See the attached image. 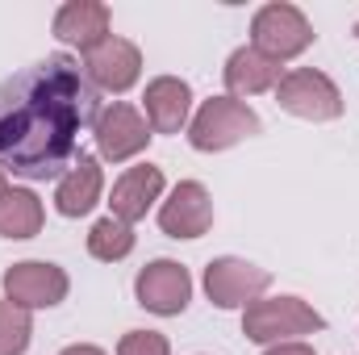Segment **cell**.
I'll list each match as a JSON object with an SVG mask.
<instances>
[{
    "label": "cell",
    "mask_w": 359,
    "mask_h": 355,
    "mask_svg": "<svg viewBox=\"0 0 359 355\" xmlns=\"http://www.w3.org/2000/svg\"><path fill=\"white\" fill-rule=\"evenodd\" d=\"M100 92L72 55H46L0 80V172L17 180H59L96 130Z\"/></svg>",
    "instance_id": "6da1fadb"
},
{
    "label": "cell",
    "mask_w": 359,
    "mask_h": 355,
    "mask_svg": "<svg viewBox=\"0 0 359 355\" xmlns=\"http://www.w3.org/2000/svg\"><path fill=\"white\" fill-rule=\"evenodd\" d=\"M264 130L259 113L247 105V100H234V96H209L192 121H188V142L192 151L201 155H217V151H230L238 147L243 138H255Z\"/></svg>",
    "instance_id": "7a4b0ae2"
},
{
    "label": "cell",
    "mask_w": 359,
    "mask_h": 355,
    "mask_svg": "<svg viewBox=\"0 0 359 355\" xmlns=\"http://www.w3.org/2000/svg\"><path fill=\"white\" fill-rule=\"evenodd\" d=\"M326 318L301 297H259L243 309V335L259 347L292 343L301 335H322Z\"/></svg>",
    "instance_id": "3957f363"
},
{
    "label": "cell",
    "mask_w": 359,
    "mask_h": 355,
    "mask_svg": "<svg viewBox=\"0 0 359 355\" xmlns=\"http://www.w3.org/2000/svg\"><path fill=\"white\" fill-rule=\"evenodd\" d=\"M313 38L318 34H313L309 17L297 4H288V0H271L251 17V46L259 55L276 59V63H288V59L305 55L313 46Z\"/></svg>",
    "instance_id": "277c9868"
},
{
    "label": "cell",
    "mask_w": 359,
    "mask_h": 355,
    "mask_svg": "<svg viewBox=\"0 0 359 355\" xmlns=\"http://www.w3.org/2000/svg\"><path fill=\"white\" fill-rule=\"evenodd\" d=\"M276 105L301 121H339L343 117V92L318 67H292L276 84Z\"/></svg>",
    "instance_id": "5b68a950"
},
{
    "label": "cell",
    "mask_w": 359,
    "mask_h": 355,
    "mask_svg": "<svg viewBox=\"0 0 359 355\" xmlns=\"http://www.w3.org/2000/svg\"><path fill=\"white\" fill-rule=\"evenodd\" d=\"M271 288V272L238 255H217L205 267V297L217 309H247Z\"/></svg>",
    "instance_id": "8992f818"
},
{
    "label": "cell",
    "mask_w": 359,
    "mask_h": 355,
    "mask_svg": "<svg viewBox=\"0 0 359 355\" xmlns=\"http://www.w3.org/2000/svg\"><path fill=\"white\" fill-rule=\"evenodd\" d=\"M72 293V276L50 260H21L4 272V297L21 309H55Z\"/></svg>",
    "instance_id": "52a82bcc"
},
{
    "label": "cell",
    "mask_w": 359,
    "mask_h": 355,
    "mask_svg": "<svg viewBox=\"0 0 359 355\" xmlns=\"http://www.w3.org/2000/svg\"><path fill=\"white\" fill-rule=\"evenodd\" d=\"M92 138H96V155H100L104 163H126V159H134V155H142V151L151 147L155 130L147 126V117H142L134 105L113 100L109 109H100Z\"/></svg>",
    "instance_id": "ba28073f"
},
{
    "label": "cell",
    "mask_w": 359,
    "mask_h": 355,
    "mask_svg": "<svg viewBox=\"0 0 359 355\" xmlns=\"http://www.w3.org/2000/svg\"><path fill=\"white\" fill-rule=\"evenodd\" d=\"M134 297L147 314L180 318L192 301V272L176 260H151L134 276Z\"/></svg>",
    "instance_id": "9c48e42d"
},
{
    "label": "cell",
    "mask_w": 359,
    "mask_h": 355,
    "mask_svg": "<svg viewBox=\"0 0 359 355\" xmlns=\"http://www.w3.org/2000/svg\"><path fill=\"white\" fill-rule=\"evenodd\" d=\"M84 76L92 80L96 92L121 96V92H130L138 80H142V51H138L130 38L109 34L96 51L84 55Z\"/></svg>",
    "instance_id": "30bf717a"
},
{
    "label": "cell",
    "mask_w": 359,
    "mask_h": 355,
    "mask_svg": "<svg viewBox=\"0 0 359 355\" xmlns=\"http://www.w3.org/2000/svg\"><path fill=\"white\" fill-rule=\"evenodd\" d=\"M213 226V196L201 180H180L159 205V230L168 239H201Z\"/></svg>",
    "instance_id": "8fae6325"
},
{
    "label": "cell",
    "mask_w": 359,
    "mask_h": 355,
    "mask_svg": "<svg viewBox=\"0 0 359 355\" xmlns=\"http://www.w3.org/2000/svg\"><path fill=\"white\" fill-rule=\"evenodd\" d=\"M155 201H163V168L138 163V168H126V172L117 176L113 196H109V209H113L117 222L134 226V222H142V217L155 209Z\"/></svg>",
    "instance_id": "7c38bea8"
},
{
    "label": "cell",
    "mask_w": 359,
    "mask_h": 355,
    "mask_svg": "<svg viewBox=\"0 0 359 355\" xmlns=\"http://www.w3.org/2000/svg\"><path fill=\"white\" fill-rule=\"evenodd\" d=\"M109 25H113V13H109V4H100V0H67V4L55 13V21H50L55 38H59L63 46H76L80 55L96 51V46L109 38Z\"/></svg>",
    "instance_id": "4fadbf2b"
},
{
    "label": "cell",
    "mask_w": 359,
    "mask_h": 355,
    "mask_svg": "<svg viewBox=\"0 0 359 355\" xmlns=\"http://www.w3.org/2000/svg\"><path fill=\"white\" fill-rule=\"evenodd\" d=\"M142 109L155 134H180L192 121V88L180 76H155L142 92Z\"/></svg>",
    "instance_id": "5bb4252c"
},
{
    "label": "cell",
    "mask_w": 359,
    "mask_h": 355,
    "mask_svg": "<svg viewBox=\"0 0 359 355\" xmlns=\"http://www.w3.org/2000/svg\"><path fill=\"white\" fill-rule=\"evenodd\" d=\"M100 192H104L100 159H96V155H80V159L59 176V184H55V209H59L63 217H84V213L96 209Z\"/></svg>",
    "instance_id": "9a60e30c"
},
{
    "label": "cell",
    "mask_w": 359,
    "mask_h": 355,
    "mask_svg": "<svg viewBox=\"0 0 359 355\" xmlns=\"http://www.w3.org/2000/svg\"><path fill=\"white\" fill-rule=\"evenodd\" d=\"M280 76H284L280 63L268 59V55H259L255 46H238L226 59V67H222L226 96H234V100H247V96H259V92H276Z\"/></svg>",
    "instance_id": "2e32d148"
},
{
    "label": "cell",
    "mask_w": 359,
    "mask_h": 355,
    "mask_svg": "<svg viewBox=\"0 0 359 355\" xmlns=\"http://www.w3.org/2000/svg\"><path fill=\"white\" fill-rule=\"evenodd\" d=\"M46 222V209H42V196L34 188H8L0 196V239H34Z\"/></svg>",
    "instance_id": "e0dca14e"
},
{
    "label": "cell",
    "mask_w": 359,
    "mask_h": 355,
    "mask_svg": "<svg viewBox=\"0 0 359 355\" xmlns=\"http://www.w3.org/2000/svg\"><path fill=\"white\" fill-rule=\"evenodd\" d=\"M134 243H138L134 226L117 222L113 213H109V217H96L92 230H88V255L100 260V264H121V260L134 251Z\"/></svg>",
    "instance_id": "ac0fdd59"
},
{
    "label": "cell",
    "mask_w": 359,
    "mask_h": 355,
    "mask_svg": "<svg viewBox=\"0 0 359 355\" xmlns=\"http://www.w3.org/2000/svg\"><path fill=\"white\" fill-rule=\"evenodd\" d=\"M34 343V314L0 297V355H25Z\"/></svg>",
    "instance_id": "d6986e66"
},
{
    "label": "cell",
    "mask_w": 359,
    "mask_h": 355,
    "mask_svg": "<svg viewBox=\"0 0 359 355\" xmlns=\"http://www.w3.org/2000/svg\"><path fill=\"white\" fill-rule=\"evenodd\" d=\"M117 355H172V343L159 330H126L117 343Z\"/></svg>",
    "instance_id": "ffe728a7"
},
{
    "label": "cell",
    "mask_w": 359,
    "mask_h": 355,
    "mask_svg": "<svg viewBox=\"0 0 359 355\" xmlns=\"http://www.w3.org/2000/svg\"><path fill=\"white\" fill-rule=\"evenodd\" d=\"M264 355H318L309 343H301V339H292V343H271L264 347Z\"/></svg>",
    "instance_id": "44dd1931"
},
{
    "label": "cell",
    "mask_w": 359,
    "mask_h": 355,
    "mask_svg": "<svg viewBox=\"0 0 359 355\" xmlns=\"http://www.w3.org/2000/svg\"><path fill=\"white\" fill-rule=\"evenodd\" d=\"M59 355H104L100 347H92V343H72V347H63Z\"/></svg>",
    "instance_id": "7402d4cb"
},
{
    "label": "cell",
    "mask_w": 359,
    "mask_h": 355,
    "mask_svg": "<svg viewBox=\"0 0 359 355\" xmlns=\"http://www.w3.org/2000/svg\"><path fill=\"white\" fill-rule=\"evenodd\" d=\"M4 192H8V180H4V172H0V196H4Z\"/></svg>",
    "instance_id": "603a6c76"
},
{
    "label": "cell",
    "mask_w": 359,
    "mask_h": 355,
    "mask_svg": "<svg viewBox=\"0 0 359 355\" xmlns=\"http://www.w3.org/2000/svg\"><path fill=\"white\" fill-rule=\"evenodd\" d=\"M355 38H359V21H355Z\"/></svg>",
    "instance_id": "cb8c5ba5"
}]
</instances>
